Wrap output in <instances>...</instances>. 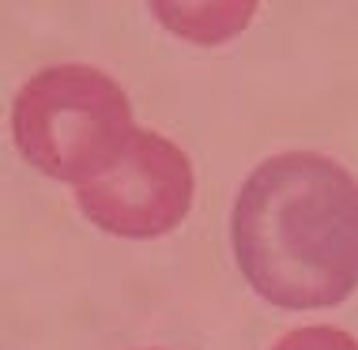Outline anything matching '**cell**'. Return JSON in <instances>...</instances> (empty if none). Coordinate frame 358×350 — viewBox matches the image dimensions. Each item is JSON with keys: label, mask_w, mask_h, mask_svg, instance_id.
<instances>
[{"label": "cell", "mask_w": 358, "mask_h": 350, "mask_svg": "<svg viewBox=\"0 0 358 350\" xmlns=\"http://www.w3.org/2000/svg\"><path fill=\"white\" fill-rule=\"evenodd\" d=\"M245 283L279 309H328L358 286V181L317 151H283L245 177L230 215Z\"/></svg>", "instance_id": "obj_1"}, {"label": "cell", "mask_w": 358, "mask_h": 350, "mask_svg": "<svg viewBox=\"0 0 358 350\" xmlns=\"http://www.w3.org/2000/svg\"><path fill=\"white\" fill-rule=\"evenodd\" d=\"M12 136L38 173L83 189L117 166L136 124L129 94L102 68L53 64L15 94Z\"/></svg>", "instance_id": "obj_2"}, {"label": "cell", "mask_w": 358, "mask_h": 350, "mask_svg": "<svg viewBox=\"0 0 358 350\" xmlns=\"http://www.w3.org/2000/svg\"><path fill=\"white\" fill-rule=\"evenodd\" d=\"M192 162L166 136L136 129L117 166L76 189V203L99 230L148 241L178 230L192 207Z\"/></svg>", "instance_id": "obj_3"}, {"label": "cell", "mask_w": 358, "mask_h": 350, "mask_svg": "<svg viewBox=\"0 0 358 350\" xmlns=\"http://www.w3.org/2000/svg\"><path fill=\"white\" fill-rule=\"evenodd\" d=\"M272 350H358V339L343 328H328V324H309L294 328V332L279 335Z\"/></svg>", "instance_id": "obj_4"}, {"label": "cell", "mask_w": 358, "mask_h": 350, "mask_svg": "<svg viewBox=\"0 0 358 350\" xmlns=\"http://www.w3.org/2000/svg\"><path fill=\"white\" fill-rule=\"evenodd\" d=\"M148 350H159V347H148Z\"/></svg>", "instance_id": "obj_5"}]
</instances>
